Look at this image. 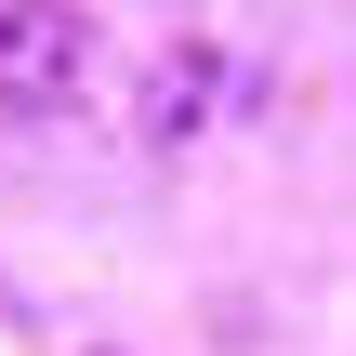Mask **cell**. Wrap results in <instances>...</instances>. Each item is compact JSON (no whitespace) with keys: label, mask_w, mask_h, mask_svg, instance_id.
Segmentation results:
<instances>
[{"label":"cell","mask_w":356,"mask_h":356,"mask_svg":"<svg viewBox=\"0 0 356 356\" xmlns=\"http://www.w3.org/2000/svg\"><path fill=\"white\" fill-rule=\"evenodd\" d=\"M211 92H225V53H211V40H172V53L145 66V92H132V145H145V159H185V145L211 132Z\"/></svg>","instance_id":"2"},{"label":"cell","mask_w":356,"mask_h":356,"mask_svg":"<svg viewBox=\"0 0 356 356\" xmlns=\"http://www.w3.org/2000/svg\"><path fill=\"white\" fill-rule=\"evenodd\" d=\"M92 66V13L79 0H0V119H53Z\"/></svg>","instance_id":"1"}]
</instances>
